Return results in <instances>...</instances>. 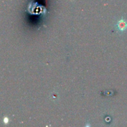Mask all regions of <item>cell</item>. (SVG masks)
I'll return each instance as SVG.
<instances>
[{"label":"cell","mask_w":127,"mask_h":127,"mask_svg":"<svg viewBox=\"0 0 127 127\" xmlns=\"http://www.w3.org/2000/svg\"><path fill=\"white\" fill-rule=\"evenodd\" d=\"M116 27L120 32H124L127 29V22L124 19H121L117 23Z\"/></svg>","instance_id":"obj_1"}]
</instances>
